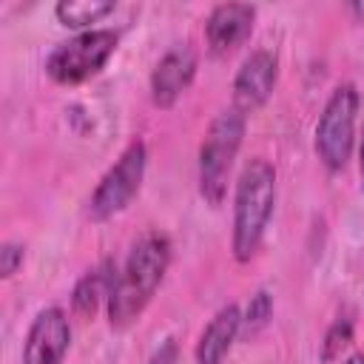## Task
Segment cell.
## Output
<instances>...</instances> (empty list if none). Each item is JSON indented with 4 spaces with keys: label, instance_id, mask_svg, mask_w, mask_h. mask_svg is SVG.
I'll return each mask as SVG.
<instances>
[{
    "label": "cell",
    "instance_id": "cell-10",
    "mask_svg": "<svg viewBox=\"0 0 364 364\" xmlns=\"http://www.w3.org/2000/svg\"><path fill=\"white\" fill-rule=\"evenodd\" d=\"M253 20H256V6H250V3H219V6H213L208 20H205L208 51L213 57L233 54L250 37Z\"/></svg>",
    "mask_w": 364,
    "mask_h": 364
},
{
    "label": "cell",
    "instance_id": "cell-9",
    "mask_svg": "<svg viewBox=\"0 0 364 364\" xmlns=\"http://www.w3.org/2000/svg\"><path fill=\"white\" fill-rule=\"evenodd\" d=\"M199 57L188 43H179L162 54L151 71V100L156 108H173L196 77Z\"/></svg>",
    "mask_w": 364,
    "mask_h": 364
},
{
    "label": "cell",
    "instance_id": "cell-6",
    "mask_svg": "<svg viewBox=\"0 0 364 364\" xmlns=\"http://www.w3.org/2000/svg\"><path fill=\"white\" fill-rule=\"evenodd\" d=\"M145 162H148V151L142 139H131L125 145V151L117 156V162L102 173V179L97 182L91 199H88V219L91 222H105L117 213H122L134 196L142 188L145 179Z\"/></svg>",
    "mask_w": 364,
    "mask_h": 364
},
{
    "label": "cell",
    "instance_id": "cell-15",
    "mask_svg": "<svg viewBox=\"0 0 364 364\" xmlns=\"http://www.w3.org/2000/svg\"><path fill=\"white\" fill-rule=\"evenodd\" d=\"M350 341H353V327H350V321H336V324L327 330V336H324L321 358H324V361L341 358V350H344Z\"/></svg>",
    "mask_w": 364,
    "mask_h": 364
},
{
    "label": "cell",
    "instance_id": "cell-19",
    "mask_svg": "<svg viewBox=\"0 0 364 364\" xmlns=\"http://www.w3.org/2000/svg\"><path fill=\"white\" fill-rule=\"evenodd\" d=\"M341 364H364V353H353V355H347Z\"/></svg>",
    "mask_w": 364,
    "mask_h": 364
},
{
    "label": "cell",
    "instance_id": "cell-1",
    "mask_svg": "<svg viewBox=\"0 0 364 364\" xmlns=\"http://www.w3.org/2000/svg\"><path fill=\"white\" fill-rule=\"evenodd\" d=\"M168 264H171V242L165 233L145 230L131 245L108 299V321L114 330L131 327L145 313V307L151 304L154 293L159 290L168 273Z\"/></svg>",
    "mask_w": 364,
    "mask_h": 364
},
{
    "label": "cell",
    "instance_id": "cell-17",
    "mask_svg": "<svg viewBox=\"0 0 364 364\" xmlns=\"http://www.w3.org/2000/svg\"><path fill=\"white\" fill-rule=\"evenodd\" d=\"M179 361V344L173 338H165L148 358V364H176Z\"/></svg>",
    "mask_w": 364,
    "mask_h": 364
},
{
    "label": "cell",
    "instance_id": "cell-11",
    "mask_svg": "<svg viewBox=\"0 0 364 364\" xmlns=\"http://www.w3.org/2000/svg\"><path fill=\"white\" fill-rule=\"evenodd\" d=\"M242 336V313L236 304H225L213 313V318L205 324L193 358L196 364H222L233 347V341Z\"/></svg>",
    "mask_w": 364,
    "mask_h": 364
},
{
    "label": "cell",
    "instance_id": "cell-7",
    "mask_svg": "<svg viewBox=\"0 0 364 364\" xmlns=\"http://www.w3.org/2000/svg\"><path fill=\"white\" fill-rule=\"evenodd\" d=\"M276 80H279L276 54L270 48L250 51L242 60V65H239V71L233 77V108L239 114H245V117L259 111L270 100V94L276 88Z\"/></svg>",
    "mask_w": 364,
    "mask_h": 364
},
{
    "label": "cell",
    "instance_id": "cell-13",
    "mask_svg": "<svg viewBox=\"0 0 364 364\" xmlns=\"http://www.w3.org/2000/svg\"><path fill=\"white\" fill-rule=\"evenodd\" d=\"M114 11V0H60L54 6V14L68 28H85L91 23H100L105 14Z\"/></svg>",
    "mask_w": 364,
    "mask_h": 364
},
{
    "label": "cell",
    "instance_id": "cell-8",
    "mask_svg": "<svg viewBox=\"0 0 364 364\" xmlns=\"http://www.w3.org/2000/svg\"><path fill=\"white\" fill-rule=\"evenodd\" d=\"M71 347V324L63 307H43L28 324L23 364H63Z\"/></svg>",
    "mask_w": 364,
    "mask_h": 364
},
{
    "label": "cell",
    "instance_id": "cell-4",
    "mask_svg": "<svg viewBox=\"0 0 364 364\" xmlns=\"http://www.w3.org/2000/svg\"><path fill=\"white\" fill-rule=\"evenodd\" d=\"M355 117H358V91L353 82H341L327 97L318 122H316V154L327 171H344L355 142Z\"/></svg>",
    "mask_w": 364,
    "mask_h": 364
},
{
    "label": "cell",
    "instance_id": "cell-12",
    "mask_svg": "<svg viewBox=\"0 0 364 364\" xmlns=\"http://www.w3.org/2000/svg\"><path fill=\"white\" fill-rule=\"evenodd\" d=\"M114 282H117V270H114V262L111 259H105L94 270H88L74 284V290H71V310H74V316L94 318V313L100 310V304L111 299Z\"/></svg>",
    "mask_w": 364,
    "mask_h": 364
},
{
    "label": "cell",
    "instance_id": "cell-5",
    "mask_svg": "<svg viewBox=\"0 0 364 364\" xmlns=\"http://www.w3.org/2000/svg\"><path fill=\"white\" fill-rule=\"evenodd\" d=\"M117 31L111 28H88L80 31L77 37L60 43L48 60H46V74L57 85H80L91 77H97L111 54L117 51Z\"/></svg>",
    "mask_w": 364,
    "mask_h": 364
},
{
    "label": "cell",
    "instance_id": "cell-16",
    "mask_svg": "<svg viewBox=\"0 0 364 364\" xmlns=\"http://www.w3.org/2000/svg\"><path fill=\"white\" fill-rule=\"evenodd\" d=\"M26 262V247L17 245V242H3L0 247V276L3 279H11Z\"/></svg>",
    "mask_w": 364,
    "mask_h": 364
},
{
    "label": "cell",
    "instance_id": "cell-14",
    "mask_svg": "<svg viewBox=\"0 0 364 364\" xmlns=\"http://www.w3.org/2000/svg\"><path fill=\"white\" fill-rule=\"evenodd\" d=\"M270 316H273V296L267 290H256L250 296V301H247L245 316H242V336L245 338H256L267 327Z\"/></svg>",
    "mask_w": 364,
    "mask_h": 364
},
{
    "label": "cell",
    "instance_id": "cell-2",
    "mask_svg": "<svg viewBox=\"0 0 364 364\" xmlns=\"http://www.w3.org/2000/svg\"><path fill=\"white\" fill-rule=\"evenodd\" d=\"M273 208H276V168L267 159L253 156L242 168L236 179V193H233L230 250L236 262L245 264L256 256L267 233Z\"/></svg>",
    "mask_w": 364,
    "mask_h": 364
},
{
    "label": "cell",
    "instance_id": "cell-18",
    "mask_svg": "<svg viewBox=\"0 0 364 364\" xmlns=\"http://www.w3.org/2000/svg\"><path fill=\"white\" fill-rule=\"evenodd\" d=\"M358 173H361V188H364V128H361V139H358Z\"/></svg>",
    "mask_w": 364,
    "mask_h": 364
},
{
    "label": "cell",
    "instance_id": "cell-3",
    "mask_svg": "<svg viewBox=\"0 0 364 364\" xmlns=\"http://www.w3.org/2000/svg\"><path fill=\"white\" fill-rule=\"evenodd\" d=\"M247 117L239 114L233 105L219 111L199 145V193L210 208H219L228 193V179L236 162V154L245 139Z\"/></svg>",
    "mask_w": 364,
    "mask_h": 364
}]
</instances>
